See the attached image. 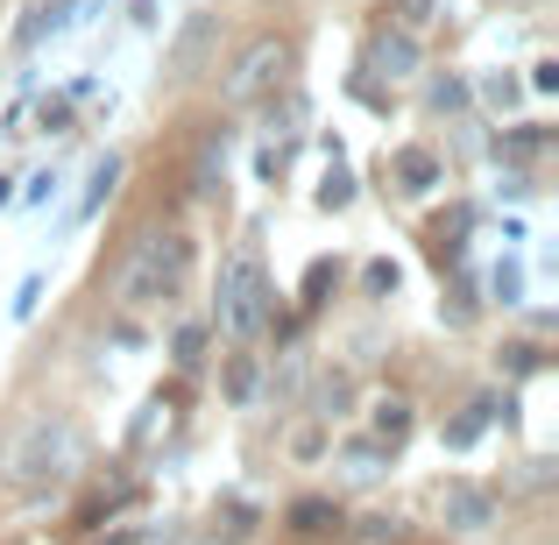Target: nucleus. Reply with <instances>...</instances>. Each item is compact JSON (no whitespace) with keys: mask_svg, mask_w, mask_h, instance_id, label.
Wrapping results in <instances>:
<instances>
[{"mask_svg":"<svg viewBox=\"0 0 559 545\" xmlns=\"http://www.w3.org/2000/svg\"><path fill=\"white\" fill-rule=\"evenodd\" d=\"M432 185H439V156L432 150H396V191L418 199V191H432Z\"/></svg>","mask_w":559,"mask_h":545,"instance_id":"nucleus-9","label":"nucleus"},{"mask_svg":"<svg viewBox=\"0 0 559 545\" xmlns=\"http://www.w3.org/2000/svg\"><path fill=\"white\" fill-rule=\"evenodd\" d=\"M219 170H227V128L199 142V164H191V191H199V199H219Z\"/></svg>","mask_w":559,"mask_h":545,"instance_id":"nucleus-8","label":"nucleus"},{"mask_svg":"<svg viewBox=\"0 0 559 545\" xmlns=\"http://www.w3.org/2000/svg\"><path fill=\"white\" fill-rule=\"evenodd\" d=\"M248 524H255V510H248V503H227V524H213V538L241 545V538H248Z\"/></svg>","mask_w":559,"mask_h":545,"instance_id":"nucleus-19","label":"nucleus"},{"mask_svg":"<svg viewBox=\"0 0 559 545\" xmlns=\"http://www.w3.org/2000/svg\"><path fill=\"white\" fill-rule=\"evenodd\" d=\"M503 150H510V156H538V150H546V135H538V128H518Z\"/></svg>","mask_w":559,"mask_h":545,"instance_id":"nucleus-25","label":"nucleus"},{"mask_svg":"<svg viewBox=\"0 0 559 545\" xmlns=\"http://www.w3.org/2000/svg\"><path fill=\"white\" fill-rule=\"evenodd\" d=\"M199 355H205V327H178V362L191 368Z\"/></svg>","mask_w":559,"mask_h":545,"instance_id":"nucleus-22","label":"nucleus"},{"mask_svg":"<svg viewBox=\"0 0 559 545\" xmlns=\"http://www.w3.org/2000/svg\"><path fill=\"white\" fill-rule=\"evenodd\" d=\"M518 284H524L518 262H510V270H496V298H503V305H518Z\"/></svg>","mask_w":559,"mask_h":545,"instance_id":"nucleus-26","label":"nucleus"},{"mask_svg":"<svg viewBox=\"0 0 559 545\" xmlns=\"http://www.w3.org/2000/svg\"><path fill=\"white\" fill-rule=\"evenodd\" d=\"M71 461H79V439H71V425H64V418H36V425L22 433V447H14L8 475L22 482V489H50V482L71 475Z\"/></svg>","mask_w":559,"mask_h":545,"instance_id":"nucleus-3","label":"nucleus"},{"mask_svg":"<svg viewBox=\"0 0 559 545\" xmlns=\"http://www.w3.org/2000/svg\"><path fill=\"white\" fill-rule=\"evenodd\" d=\"M114 185H121V156H107V164H93V191H85V205H79V213H93V205L107 199Z\"/></svg>","mask_w":559,"mask_h":545,"instance_id":"nucleus-16","label":"nucleus"},{"mask_svg":"<svg viewBox=\"0 0 559 545\" xmlns=\"http://www.w3.org/2000/svg\"><path fill=\"white\" fill-rule=\"evenodd\" d=\"M0 205H8V178H0Z\"/></svg>","mask_w":559,"mask_h":545,"instance_id":"nucleus-30","label":"nucleus"},{"mask_svg":"<svg viewBox=\"0 0 559 545\" xmlns=\"http://www.w3.org/2000/svg\"><path fill=\"white\" fill-rule=\"evenodd\" d=\"M369 291H396V262H369Z\"/></svg>","mask_w":559,"mask_h":545,"instance_id":"nucleus-29","label":"nucleus"},{"mask_svg":"<svg viewBox=\"0 0 559 545\" xmlns=\"http://www.w3.org/2000/svg\"><path fill=\"white\" fill-rule=\"evenodd\" d=\"M518 93L524 85L510 79V71H489V79H481V99H489V107H518Z\"/></svg>","mask_w":559,"mask_h":545,"instance_id":"nucleus-18","label":"nucleus"},{"mask_svg":"<svg viewBox=\"0 0 559 545\" xmlns=\"http://www.w3.org/2000/svg\"><path fill=\"white\" fill-rule=\"evenodd\" d=\"M489 411H496V404H475L467 418H453V425H447V447H475L481 425H489Z\"/></svg>","mask_w":559,"mask_h":545,"instance_id":"nucleus-14","label":"nucleus"},{"mask_svg":"<svg viewBox=\"0 0 559 545\" xmlns=\"http://www.w3.org/2000/svg\"><path fill=\"white\" fill-rule=\"evenodd\" d=\"M341 461H347V475H355V482H369V475H382V439H355V447H347Z\"/></svg>","mask_w":559,"mask_h":545,"instance_id":"nucleus-13","label":"nucleus"},{"mask_svg":"<svg viewBox=\"0 0 559 545\" xmlns=\"http://www.w3.org/2000/svg\"><path fill=\"white\" fill-rule=\"evenodd\" d=\"M191 270V234H142L135 256L121 262V305H164Z\"/></svg>","mask_w":559,"mask_h":545,"instance_id":"nucleus-2","label":"nucleus"},{"mask_svg":"<svg viewBox=\"0 0 559 545\" xmlns=\"http://www.w3.org/2000/svg\"><path fill=\"white\" fill-rule=\"evenodd\" d=\"M404 433H411V404H404V396H382V404H376V439L396 447Z\"/></svg>","mask_w":559,"mask_h":545,"instance_id":"nucleus-12","label":"nucleus"},{"mask_svg":"<svg viewBox=\"0 0 559 545\" xmlns=\"http://www.w3.org/2000/svg\"><path fill=\"white\" fill-rule=\"evenodd\" d=\"M503 355H510V376H532L538 368V347H503Z\"/></svg>","mask_w":559,"mask_h":545,"instance_id":"nucleus-27","label":"nucleus"},{"mask_svg":"<svg viewBox=\"0 0 559 545\" xmlns=\"http://www.w3.org/2000/svg\"><path fill=\"white\" fill-rule=\"evenodd\" d=\"M270 312H276V291H270V276H262V256L255 248H234L227 270H219V305H213L219 333H227V341H255V333L270 327Z\"/></svg>","mask_w":559,"mask_h":545,"instance_id":"nucleus-1","label":"nucleus"},{"mask_svg":"<svg viewBox=\"0 0 559 545\" xmlns=\"http://www.w3.org/2000/svg\"><path fill=\"white\" fill-rule=\"evenodd\" d=\"M532 85H538V93H552V85H559V64H552V57H538V64H532Z\"/></svg>","mask_w":559,"mask_h":545,"instance_id":"nucleus-28","label":"nucleus"},{"mask_svg":"<svg viewBox=\"0 0 559 545\" xmlns=\"http://www.w3.org/2000/svg\"><path fill=\"white\" fill-rule=\"evenodd\" d=\"M284 79H290V43H284V36H255V43H248V50L227 64L219 99H227V107H255V99H270Z\"/></svg>","mask_w":559,"mask_h":545,"instance_id":"nucleus-4","label":"nucleus"},{"mask_svg":"<svg viewBox=\"0 0 559 545\" xmlns=\"http://www.w3.org/2000/svg\"><path fill=\"white\" fill-rule=\"evenodd\" d=\"M361 538H376V545L390 538L396 545V538H404V524H396V518H361Z\"/></svg>","mask_w":559,"mask_h":545,"instance_id":"nucleus-23","label":"nucleus"},{"mask_svg":"<svg viewBox=\"0 0 559 545\" xmlns=\"http://www.w3.org/2000/svg\"><path fill=\"white\" fill-rule=\"evenodd\" d=\"M333 524H341V510H333L326 496H298V503H290V532L298 538H319V532H333Z\"/></svg>","mask_w":559,"mask_h":545,"instance_id":"nucleus-11","label":"nucleus"},{"mask_svg":"<svg viewBox=\"0 0 559 545\" xmlns=\"http://www.w3.org/2000/svg\"><path fill=\"white\" fill-rule=\"evenodd\" d=\"M213 36H219V14L191 8V14H185V28L170 36L164 71H170V79H199V71H205V57H213Z\"/></svg>","mask_w":559,"mask_h":545,"instance_id":"nucleus-6","label":"nucleus"},{"mask_svg":"<svg viewBox=\"0 0 559 545\" xmlns=\"http://www.w3.org/2000/svg\"><path fill=\"white\" fill-rule=\"evenodd\" d=\"M425 64V50H418V36H411V28H382V36L369 43V71L376 79H411V71Z\"/></svg>","mask_w":559,"mask_h":545,"instance_id":"nucleus-7","label":"nucleus"},{"mask_svg":"<svg viewBox=\"0 0 559 545\" xmlns=\"http://www.w3.org/2000/svg\"><path fill=\"white\" fill-rule=\"evenodd\" d=\"M347 199H355V178H347V170L333 164V170H326V185H319V205H326V213H341Z\"/></svg>","mask_w":559,"mask_h":545,"instance_id":"nucleus-17","label":"nucleus"},{"mask_svg":"<svg viewBox=\"0 0 559 545\" xmlns=\"http://www.w3.org/2000/svg\"><path fill=\"white\" fill-rule=\"evenodd\" d=\"M432 107H439V114L467 107V85H461V79H432Z\"/></svg>","mask_w":559,"mask_h":545,"instance_id":"nucleus-20","label":"nucleus"},{"mask_svg":"<svg viewBox=\"0 0 559 545\" xmlns=\"http://www.w3.org/2000/svg\"><path fill=\"white\" fill-rule=\"evenodd\" d=\"M71 8H79V0H36V8H28V22L14 28V43H22V50H36L50 28H64V14H71Z\"/></svg>","mask_w":559,"mask_h":545,"instance_id":"nucleus-10","label":"nucleus"},{"mask_svg":"<svg viewBox=\"0 0 559 545\" xmlns=\"http://www.w3.org/2000/svg\"><path fill=\"white\" fill-rule=\"evenodd\" d=\"M305 114H312V107H305V99L290 93V99H284V114H270V121H284V135H298V128H305Z\"/></svg>","mask_w":559,"mask_h":545,"instance_id":"nucleus-24","label":"nucleus"},{"mask_svg":"<svg viewBox=\"0 0 559 545\" xmlns=\"http://www.w3.org/2000/svg\"><path fill=\"white\" fill-rule=\"evenodd\" d=\"M432 14H439V0H396V22L404 28H425Z\"/></svg>","mask_w":559,"mask_h":545,"instance_id":"nucleus-21","label":"nucleus"},{"mask_svg":"<svg viewBox=\"0 0 559 545\" xmlns=\"http://www.w3.org/2000/svg\"><path fill=\"white\" fill-rule=\"evenodd\" d=\"M439 524L461 532V538H481L496 524V496L481 489V482H447V489H439Z\"/></svg>","mask_w":559,"mask_h":545,"instance_id":"nucleus-5","label":"nucleus"},{"mask_svg":"<svg viewBox=\"0 0 559 545\" xmlns=\"http://www.w3.org/2000/svg\"><path fill=\"white\" fill-rule=\"evenodd\" d=\"M255 382L262 376H255V362H248V355L227 362V396H234V404H248V396H255Z\"/></svg>","mask_w":559,"mask_h":545,"instance_id":"nucleus-15","label":"nucleus"}]
</instances>
